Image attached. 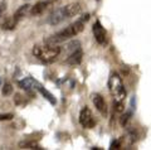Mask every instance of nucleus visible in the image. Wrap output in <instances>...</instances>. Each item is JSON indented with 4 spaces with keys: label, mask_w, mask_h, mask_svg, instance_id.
<instances>
[{
    "label": "nucleus",
    "mask_w": 151,
    "mask_h": 150,
    "mask_svg": "<svg viewBox=\"0 0 151 150\" xmlns=\"http://www.w3.org/2000/svg\"><path fill=\"white\" fill-rule=\"evenodd\" d=\"M79 124H81L84 129H92L96 125V121L92 118V112L88 107H84L82 111L79 112Z\"/></svg>",
    "instance_id": "20e7f679"
},
{
    "label": "nucleus",
    "mask_w": 151,
    "mask_h": 150,
    "mask_svg": "<svg viewBox=\"0 0 151 150\" xmlns=\"http://www.w3.org/2000/svg\"><path fill=\"white\" fill-rule=\"evenodd\" d=\"M12 119H13V115H12V114L0 115V121H4V120H12Z\"/></svg>",
    "instance_id": "4be33fe9"
},
{
    "label": "nucleus",
    "mask_w": 151,
    "mask_h": 150,
    "mask_svg": "<svg viewBox=\"0 0 151 150\" xmlns=\"http://www.w3.org/2000/svg\"><path fill=\"white\" fill-rule=\"evenodd\" d=\"M19 148H22V149H40L34 141H23V143H19Z\"/></svg>",
    "instance_id": "dca6fc26"
},
{
    "label": "nucleus",
    "mask_w": 151,
    "mask_h": 150,
    "mask_svg": "<svg viewBox=\"0 0 151 150\" xmlns=\"http://www.w3.org/2000/svg\"><path fill=\"white\" fill-rule=\"evenodd\" d=\"M65 18H67L65 9H64V6H62V8L57 9V10H54L53 13L50 14L48 22H49L50 25H57V24H59V23H62L65 19Z\"/></svg>",
    "instance_id": "39448f33"
},
{
    "label": "nucleus",
    "mask_w": 151,
    "mask_h": 150,
    "mask_svg": "<svg viewBox=\"0 0 151 150\" xmlns=\"http://www.w3.org/2000/svg\"><path fill=\"white\" fill-rule=\"evenodd\" d=\"M124 104H122V101H115V111L116 112H122L124 111Z\"/></svg>",
    "instance_id": "a211bd4d"
},
{
    "label": "nucleus",
    "mask_w": 151,
    "mask_h": 150,
    "mask_svg": "<svg viewBox=\"0 0 151 150\" xmlns=\"http://www.w3.org/2000/svg\"><path fill=\"white\" fill-rule=\"evenodd\" d=\"M93 33H94V38L100 44H105L107 39V32L105 30V28L101 25L100 22H96L93 25Z\"/></svg>",
    "instance_id": "423d86ee"
},
{
    "label": "nucleus",
    "mask_w": 151,
    "mask_h": 150,
    "mask_svg": "<svg viewBox=\"0 0 151 150\" xmlns=\"http://www.w3.org/2000/svg\"><path fill=\"white\" fill-rule=\"evenodd\" d=\"M129 120H130V114H126V115H124V116H122V118H121V125L122 126H126L127 125V123H129Z\"/></svg>",
    "instance_id": "aec40b11"
},
{
    "label": "nucleus",
    "mask_w": 151,
    "mask_h": 150,
    "mask_svg": "<svg viewBox=\"0 0 151 150\" xmlns=\"http://www.w3.org/2000/svg\"><path fill=\"white\" fill-rule=\"evenodd\" d=\"M37 83H38L37 81H34V79L30 78V77H28V78H25V79H23V81L19 82V87L23 88V90H30V88L34 87Z\"/></svg>",
    "instance_id": "9b49d317"
},
{
    "label": "nucleus",
    "mask_w": 151,
    "mask_h": 150,
    "mask_svg": "<svg viewBox=\"0 0 151 150\" xmlns=\"http://www.w3.org/2000/svg\"><path fill=\"white\" fill-rule=\"evenodd\" d=\"M0 85H1V78H0Z\"/></svg>",
    "instance_id": "393cba45"
},
{
    "label": "nucleus",
    "mask_w": 151,
    "mask_h": 150,
    "mask_svg": "<svg viewBox=\"0 0 151 150\" xmlns=\"http://www.w3.org/2000/svg\"><path fill=\"white\" fill-rule=\"evenodd\" d=\"M1 92H3V95L4 96H9V95H12L13 93V86L10 85V83H5V85L3 86V90H1Z\"/></svg>",
    "instance_id": "f3484780"
},
{
    "label": "nucleus",
    "mask_w": 151,
    "mask_h": 150,
    "mask_svg": "<svg viewBox=\"0 0 151 150\" xmlns=\"http://www.w3.org/2000/svg\"><path fill=\"white\" fill-rule=\"evenodd\" d=\"M37 88H38V90L40 91V93H42V95H43V96L47 98V100H48V101L50 102L52 105H55V98H54V96L52 95V93H50L49 91H47L45 88H43V87H42V85H40V83H37Z\"/></svg>",
    "instance_id": "f8f14e48"
},
{
    "label": "nucleus",
    "mask_w": 151,
    "mask_h": 150,
    "mask_svg": "<svg viewBox=\"0 0 151 150\" xmlns=\"http://www.w3.org/2000/svg\"><path fill=\"white\" fill-rule=\"evenodd\" d=\"M92 100H93V105L96 106V109L100 111L102 115H106L107 109H106V104H105L103 97L100 95V93H96V95L92 96Z\"/></svg>",
    "instance_id": "0eeeda50"
},
{
    "label": "nucleus",
    "mask_w": 151,
    "mask_h": 150,
    "mask_svg": "<svg viewBox=\"0 0 151 150\" xmlns=\"http://www.w3.org/2000/svg\"><path fill=\"white\" fill-rule=\"evenodd\" d=\"M28 10H29V5H27V4H25V5H23V6H20V8L18 9V10L15 12V14H14L13 18H14V19H15L17 22L20 20L23 17H25V14H27Z\"/></svg>",
    "instance_id": "ddd939ff"
},
{
    "label": "nucleus",
    "mask_w": 151,
    "mask_h": 150,
    "mask_svg": "<svg viewBox=\"0 0 151 150\" xmlns=\"http://www.w3.org/2000/svg\"><path fill=\"white\" fill-rule=\"evenodd\" d=\"M108 88H110L111 95L115 97V101H124L126 97V90L122 82V78L119 73L112 72L108 78Z\"/></svg>",
    "instance_id": "7ed1b4c3"
},
{
    "label": "nucleus",
    "mask_w": 151,
    "mask_h": 150,
    "mask_svg": "<svg viewBox=\"0 0 151 150\" xmlns=\"http://www.w3.org/2000/svg\"><path fill=\"white\" fill-rule=\"evenodd\" d=\"M15 25H17V20L14 19V18H8V19L1 24V28L4 30H12L15 28Z\"/></svg>",
    "instance_id": "4468645a"
},
{
    "label": "nucleus",
    "mask_w": 151,
    "mask_h": 150,
    "mask_svg": "<svg viewBox=\"0 0 151 150\" xmlns=\"http://www.w3.org/2000/svg\"><path fill=\"white\" fill-rule=\"evenodd\" d=\"M14 102H15L17 105H22L23 102H24V97L22 95H19V93H17L15 97H14Z\"/></svg>",
    "instance_id": "6ab92c4d"
},
{
    "label": "nucleus",
    "mask_w": 151,
    "mask_h": 150,
    "mask_svg": "<svg viewBox=\"0 0 151 150\" xmlns=\"http://www.w3.org/2000/svg\"><path fill=\"white\" fill-rule=\"evenodd\" d=\"M82 22H87V20H89V14H86V15H83V18L81 19Z\"/></svg>",
    "instance_id": "b1692460"
},
{
    "label": "nucleus",
    "mask_w": 151,
    "mask_h": 150,
    "mask_svg": "<svg viewBox=\"0 0 151 150\" xmlns=\"http://www.w3.org/2000/svg\"><path fill=\"white\" fill-rule=\"evenodd\" d=\"M47 5H48V3L47 1H39V3H37L32 8V15H39V14L43 13L45 9H47Z\"/></svg>",
    "instance_id": "9d476101"
},
{
    "label": "nucleus",
    "mask_w": 151,
    "mask_h": 150,
    "mask_svg": "<svg viewBox=\"0 0 151 150\" xmlns=\"http://www.w3.org/2000/svg\"><path fill=\"white\" fill-rule=\"evenodd\" d=\"M79 45H81V43H79L78 40H73V42H70V43H68L67 45H65V47H67V48H65V50H67V52L70 54L72 52H74L76 49H78Z\"/></svg>",
    "instance_id": "2eb2a0df"
},
{
    "label": "nucleus",
    "mask_w": 151,
    "mask_h": 150,
    "mask_svg": "<svg viewBox=\"0 0 151 150\" xmlns=\"http://www.w3.org/2000/svg\"><path fill=\"white\" fill-rule=\"evenodd\" d=\"M65 9V14H67V18H72L74 15L81 13V4L78 3H72V4H68V5L64 6Z\"/></svg>",
    "instance_id": "1a4fd4ad"
},
{
    "label": "nucleus",
    "mask_w": 151,
    "mask_h": 150,
    "mask_svg": "<svg viewBox=\"0 0 151 150\" xmlns=\"http://www.w3.org/2000/svg\"><path fill=\"white\" fill-rule=\"evenodd\" d=\"M82 57H83V52H82V49L81 48H78V49H76L74 52L70 53L68 57H67V62L68 64H72V66H76V64H79L81 63V61H82Z\"/></svg>",
    "instance_id": "6e6552de"
},
{
    "label": "nucleus",
    "mask_w": 151,
    "mask_h": 150,
    "mask_svg": "<svg viewBox=\"0 0 151 150\" xmlns=\"http://www.w3.org/2000/svg\"><path fill=\"white\" fill-rule=\"evenodd\" d=\"M120 146H121V140H115L111 144V149H120Z\"/></svg>",
    "instance_id": "412c9836"
},
{
    "label": "nucleus",
    "mask_w": 151,
    "mask_h": 150,
    "mask_svg": "<svg viewBox=\"0 0 151 150\" xmlns=\"http://www.w3.org/2000/svg\"><path fill=\"white\" fill-rule=\"evenodd\" d=\"M5 12H6V5L4 3H1V4H0V18L5 14Z\"/></svg>",
    "instance_id": "5701e85b"
},
{
    "label": "nucleus",
    "mask_w": 151,
    "mask_h": 150,
    "mask_svg": "<svg viewBox=\"0 0 151 150\" xmlns=\"http://www.w3.org/2000/svg\"><path fill=\"white\" fill-rule=\"evenodd\" d=\"M83 22L82 20H77L73 24H70L69 27H67L65 29L60 30L58 33H55L54 35L49 37V38H47L44 42L45 44H53V45H57L58 43H62V42H65L67 39L72 38V37L77 35L78 33H81L83 30Z\"/></svg>",
    "instance_id": "f257e3e1"
},
{
    "label": "nucleus",
    "mask_w": 151,
    "mask_h": 150,
    "mask_svg": "<svg viewBox=\"0 0 151 150\" xmlns=\"http://www.w3.org/2000/svg\"><path fill=\"white\" fill-rule=\"evenodd\" d=\"M59 53H60V48L58 45H53V44H45V47L35 45L33 48V54L39 59L44 61L45 63L54 62L57 57L59 56Z\"/></svg>",
    "instance_id": "f03ea898"
}]
</instances>
